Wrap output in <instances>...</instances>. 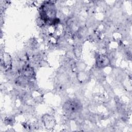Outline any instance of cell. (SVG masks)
Returning <instances> with one entry per match:
<instances>
[{"label": "cell", "instance_id": "cell-1", "mask_svg": "<svg viewBox=\"0 0 132 132\" xmlns=\"http://www.w3.org/2000/svg\"><path fill=\"white\" fill-rule=\"evenodd\" d=\"M1 64L2 67L6 71L11 70L12 67V60L8 53H4L1 55Z\"/></svg>", "mask_w": 132, "mask_h": 132}, {"label": "cell", "instance_id": "cell-2", "mask_svg": "<svg viewBox=\"0 0 132 132\" xmlns=\"http://www.w3.org/2000/svg\"><path fill=\"white\" fill-rule=\"evenodd\" d=\"M110 64L108 57L105 55L98 54L96 57V65L98 68H103Z\"/></svg>", "mask_w": 132, "mask_h": 132}, {"label": "cell", "instance_id": "cell-3", "mask_svg": "<svg viewBox=\"0 0 132 132\" xmlns=\"http://www.w3.org/2000/svg\"><path fill=\"white\" fill-rule=\"evenodd\" d=\"M42 122L46 128H53L55 125V120L54 118L49 114H45L42 117Z\"/></svg>", "mask_w": 132, "mask_h": 132}]
</instances>
